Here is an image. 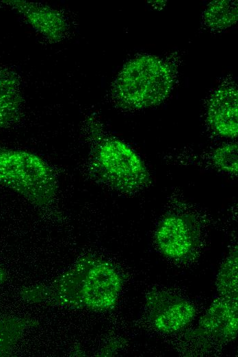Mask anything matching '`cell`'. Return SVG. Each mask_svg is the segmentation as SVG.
<instances>
[{"mask_svg": "<svg viewBox=\"0 0 238 357\" xmlns=\"http://www.w3.org/2000/svg\"><path fill=\"white\" fill-rule=\"evenodd\" d=\"M0 185L38 207L51 205L58 188L53 169L43 159L10 149L0 150Z\"/></svg>", "mask_w": 238, "mask_h": 357, "instance_id": "obj_2", "label": "cell"}, {"mask_svg": "<svg viewBox=\"0 0 238 357\" xmlns=\"http://www.w3.org/2000/svg\"><path fill=\"white\" fill-rule=\"evenodd\" d=\"M37 323L36 320L28 317L0 318V356L9 354L25 332Z\"/></svg>", "mask_w": 238, "mask_h": 357, "instance_id": "obj_11", "label": "cell"}, {"mask_svg": "<svg viewBox=\"0 0 238 357\" xmlns=\"http://www.w3.org/2000/svg\"><path fill=\"white\" fill-rule=\"evenodd\" d=\"M216 287L219 297H237V251L233 250L225 259L218 271Z\"/></svg>", "mask_w": 238, "mask_h": 357, "instance_id": "obj_13", "label": "cell"}, {"mask_svg": "<svg viewBox=\"0 0 238 357\" xmlns=\"http://www.w3.org/2000/svg\"><path fill=\"white\" fill-rule=\"evenodd\" d=\"M173 84L174 72L168 63L153 55H143L124 65L114 81L112 92L123 107L138 109L163 102Z\"/></svg>", "mask_w": 238, "mask_h": 357, "instance_id": "obj_1", "label": "cell"}, {"mask_svg": "<svg viewBox=\"0 0 238 357\" xmlns=\"http://www.w3.org/2000/svg\"><path fill=\"white\" fill-rule=\"evenodd\" d=\"M81 292L79 310L104 312L113 309L122 290L123 279L109 262L93 255L79 257Z\"/></svg>", "mask_w": 238, "mask_h": 357, "instance_id": "obj_4", "label": "cell"}, {"mask_svg": "<svg viewBox=\"0 0 238 357\" xmlns=\"http://www.w3.org/2000/svg\"><path fill=\"white\" fill-rule=\"evenodd\" d=\"M145 304L150 323L163 334L181 330L196 316V309L191 302L168 291L151 290L146 295Z\"/></svg>", "mask_w": 238, "mask_h": 357, "instance_id": "obj_5", "label": "cell"}, {"mask_svg": "<svg viewBox=\"0 0 238 357\" xmlns=\"http://www.w3.org/2000/svg\"><path fill=\"white\" fill-rule=\"evenodd\" d=\"M6 279V275L3 269V268L0 266V286L3 284V282L5 281Z\"/></svg>", "mask_w": 238, "mask_h": 357, "instance_id": "obj_15", "label": "cell"}, {"mask_svg": "<svg viewBox=\"0 0 238 357\" xmlns=\"http://www.w3.org/2000/svg\"><path fill=\"white\" fill-rule=\"evenodd\" d=\"M237 299L219 297L200 319L194 334L218 342L227 343L237 334Z\"/></svg>", "mask_w": 238, "mask_h": 357, "instance_id": "obj_7", "label": "cell"}, {"mask_svg": "<svg viewBox=\"0 0 238 357\" xmlns=\"http://www.w3.org/2000/svg\"><path fill=\"white\" fill-rule=\"evenodd\" d=\"M22 104L18 76L0 66V130L20 117Z\"/></svg>", "mask_w": 238, "mask_h": 357, "instance_id": "obj_10", "label": "cell"}, {"mask_svg": "<svg viewBox=\"0 0 238 357\" xmlns=\"http://www.w3.org/2000/svg\"><path fill=\"white\" fill-rule=\"evenodd\" d=\"M204 20L213 30L232 26L237 21V1L220 0L210 3L204 12Z\"/></svg>", "mask_w": 238, "mask_h": 357, "instance_id": "obj_12", "label": "cell"}, {"mask_svg": "<svg viewBox=\"0 0 238 357\" xmlns=\"http://www.w3.org/2000/svg\"><path fill=\"white\" fill-rule=\"evenodd\" d=\"M2 2L20 13L29 25L50 41H60L66 35V19L58 10L26 1L7 0Z\"/></svg>", "mask_w": 238, "mask_h": 357, "instance_id": "obj_8", "label": "cell"}, {"mask_svg": "<svg viewBox=\"0 0 238 357\" xmlns=\"http://www.w3.org/2000/svg\"><path fill=\"white\" fill-rule=\"evenodd\" d=\"M237 145L229 143L218 147L213 152L212 161L220 170L230 174L237 173Z\"/></svg>", "mask_w": 238, "mask_h": 357, "instance_id": "obj_14", "label": "cell"}, {"mask_svg": "<svg viewBox=\"0 0 238 357\" xmlns=\"http://www.w3.org/2000/svg\"><path fill=\"white\" fill-rule=\"evenodd\" d=\"M89 169L100 182L124 194L142 190L150 183L149 171L141 157L116 138H106L100 142Z\"/></svg>", "mask_w": 238, "mask_h": 357, "instance_id": "obj_3", "label": "cell"}, {"mask_svg": "<svg viewBox=\"0 0 238 357\" xmlns=\"http://www.w3.org/2000/svg\"><path fill=\"white\" fill-rule=\"evenodd\" d=\"M196 226L191 217L178 214L166 216L159 222L155 240L159 251L176 261L195 255L198 244Z\"/></svg>", "mask_w": 238, "mask_h": 357, "instance_id": "obj_6", "label": "cell"}, {"mask_svg": "<svg viewBox=\"0 0 238 357\" xmlns=\"http://www.w3.org/2000/svg\"><path fill=\"white\" fill-rule=\"evenodd\" d=\"M237 89L233 85H222L211 97L207 118L211 128L220 135L237 136Z\"/></svg>", "mask_w": 238, "mask_h": 357, "instance_id": "obj_9", "label": "cell"}]
</instances>
